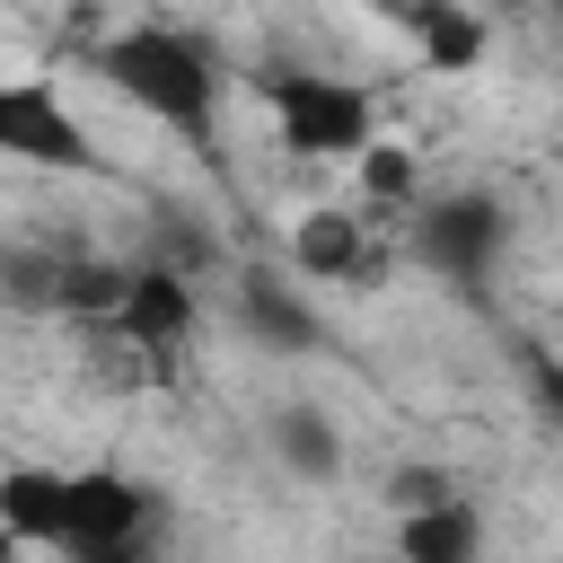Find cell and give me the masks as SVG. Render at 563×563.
I'll return each mask as SVG.
<instances>
[{"label": "cell", "mask_w": 563, "mask_h": 563, "mask_svg": "<svg viewBox=\"0 0 563 563\" xmlns=\"http://www.w3.org/2000/svg\"><path fill=\"white\" fill-rule=\"evenodd\" d=\"M290 273H299V282L378 290L387 255H378V238H369V211H361V202H317V211H299V229H290Z\"/></svg>", "instance_id": "6"}, {"label": "cell", "mask_w": 563, "mask_h": 563, "mask_svg": "<svg viewBox=\"0 0 563 563\" xmlns=\"http://www.w3.org/2000/svg\"><path fill=\"white\" fill-rule=\"evenodd\" d=\"M167 501L158 484L123 475V466H70V519H62V554L79 545H123V537H158Z\"/></svg>", "instance_id": "5"}, {"label": "cell", "mask_w": 563, "mask_h": 563, "mask_svg": "<svg viewBox=\"0 0 563 563\" xmlns=\"http://www.w3.org/2000/svg\"><path fill=\"white\" fill-rule=\"evenodd\" d=\"M238 325L264 343V352H317L325 343V317L299 299V282H282L273 264L238 273Z\"/></svg>", "instance_id": "8"}, {"label": "cell", "mask_w": 563, "mask_h": 563, "mask_svg": "<svg viewBox=\"0 0 563 563\" xmlns=\"http://www.w3.org/2000/svg\"><path fill=\"white\" fill-rule=\"evenodd\" d=\"M352 563H405V554H352Z\"/></svg>", "instance_id": "18"}, {"label": "cell", "mask_w": 563, "mask_h": 563, "mask_svg": "<svg viewBox=\"0 0 563 563\" xmlns=\"http://www.w3.org/2000/svg\"><path fill=\"white\" fill-rule=\"evenodd\" d=\"M405 563H484V510L466 493L449 501H422V510H396V545Z\"/></svg>", "instance_id": "10"}, {"label": "cell", "mask_w": 563, "mask_h": 563, "mask_svg": "<svg viewBox=\"0 0 563 563\" xmlns=\"http://www.w3.org/2000/svg\"><path fill=\"white\" fill-rule=\"evenodd\" d=\"M18 554H26V545H18V537H9V528H0V563H18Z\"/></svg>", "instance_id": "17"}, {"label": "cell", "mask_w": 563, "mask_h": 563, "mask_svg": "<svg viewBox=\"0 0 563 563\" xmlns=\"http://www.w3.org/2000/svg\"><path fill=\"white\" fill-rule=\"evenodd\" d=\"M88 70H97L132 114H150V123H167L176 141L211 150V132H220V53H211L194 26H158V18L114 26V35L88 44Z\"/></svg>", "instance_id": "1"}, {"label": "cell", "mask_w": 563, "mask_h": 563, "mask_svg": "<svg viewBox=\"0 0 563 563\" xmlns=\"http://www.w3.org/2000/svg\"><path fill=\"white\" fill-rule=\"evenodd\" d=\"M0 158L9 167H44V176H97V141L70 114V97L53 79H0Z\"/></svg>", "instance_id": "4"}, {"label": "cell", "mask_w": 563, "mask_h": 563, "mask_svg": "<svg viewBox=\"0 0 563 563\" xmlns=\"http://www.w3.org/2000/svg\"><path fill=\"white\" fill-rule=\"evenodd\" d=\"M255 97L282 132L290 158H317V167H352L369 141H378V97L343 70H308V62H264L255 70Z\"/></svg>", "instance_id": "2"}, {"label": "cell", "mask_w": 563, "mask_h": 563, "mask_svg": "<svg viewBox=\"0 0 563 563\" xmlns=\"http://www.w3.org/2000/svg\"><path fill=\"white\" fill-rule=\"evenodd\" d=\"M62 246H0V299L9 308H53L62 299Z\"/></svg>", "instance_id": "14"}, {"label": "cell", "mask_w": 563, "mask_h": 563, "mask_svg": "<svg viewBox=\"0 0 563 563\" xmlns=\"http://www.w3.org/2000/svg\"><path fill=\"white\" fill-rule=\"evenodd\" d=\"M396 18H405V35L422 44V70H475L484 53H493V26L466 9V0H396Z\"/></svg>", "instance_id": "11"}, {"label": "cell", "mask_w": 563, "mask_h": 563, "mask_svg": "<svg viewBox=\"0 0 563 563\" xmlns=\"http://www.w3.org/2000/svg\"><path fill=\"white\" fill-rule=\"evenodd\" d=\"M264 440H273L282 475H299V484H334V475H343V431H334L317 405H282V413L264 422Z\"/></svg>", "instance_id": "12"}, {"label": "cell", "mask_w": 563, "mask_h": 563, "mask_svg": "<svg viewBox=\"0 0 563 563\" xmlns=\"http://www.w3.org/2000/svg\"><path fill=\"white\" fill-rule=\"evenodd\" d=\"M449 493H457V475H449V466H431V457L387 475V510H422V501H449Z\"/></svg>", "instance_id": "15"}, {"label": "cell", "mask_w": 563, "mask_h": 563, "mask_svg": "<svg viewBox=\"0 0 563 563\" xmlns=\"http://www.w3.org/2000/svg\"><path fill=\"white\" fill-rule=\"evenodd\" d=\"M62 563H158V537H123V545H79Z\"/></svg>", "instance_id": "16"}, {"label": "cell", "mask_w": 563, "mask_h": 563, "mask_svg": "<svg viewBox=\"0 0 563 563\" xmlns=\"http://www.w3.org/2000/svg\"><path fill=\"white\" fill-rule=\"evenodd\" d=\"M510 246V211L493 194H422L413 202V264L449 290H475Z\"/></svg>", "instance_id": "3"}, {"label": "cell", "mask_w": 563, "mask_h": 563, "mask_svg": "<svg viewBox=\"0 0 563 563\" xmlns=\"http://www.w3.org/2000/svg\"><path fill=\"white\" fill-rule=\"evenodd\" d=\"M378 9H396V0H378Z\"/></svg>", "instance_id": "20"}, {"label": "cell", "mask_w": 563, "mask_h": 563, "mask_svg": "<svg viewBox=\"0 0 563 563\" xmlns=\"http://www.w3.org/2000/svg\"><path fill=\"white\" fill-rule=\"evenodd\" d=\"M554 26H563V0H554Z\"/></svg>", "instance_id": "19"}, {"label": "cell", "mask_w": 563, "mask_h": 563, "mask_svg": "<svg viewBox=\"0 0 563 563\" xmlns=\"http://www.w3.org/2000/svg\"><path fill=\"white\" fill-rule=\"evenodd\" d=\"M352 194H361V211H396V202L413 211V202H422V158L378 132V141L352 158Z\"/></svg>", "instance_id": "13"}, {"label": "cell", "mask_w": 563, "mask_h": 563, "mask_svg": "<svg viewBox=\"0 0 563 563\" xmlns=\"http://www.w3.org/2000/svg\"><path fill=\"white\" fill-rule=\"evenodd\" d=\"M194 317H202L194 273H176V264L141 255V264H123V299H114L106 334H123V343H141V352H158V361H167V352L194 334Z\"/></svg>", "instance_id": "7"}, {"label": "cell", "mask_w": 563, "mask_h": 563, "mask_svg": "<svg viewBox=\"0 0 563 563\" xmlns=\"http://www.w3.org/2000/svg\"><path fill=\"white\" fill-rule=\"evenodd\" d=\"M62 519H70V466H0V528L18 545L62 554Z\"/></svg>", "instance_id": "9"}]
</instances>
